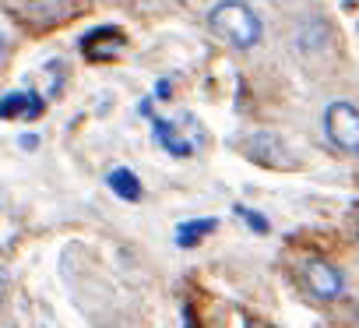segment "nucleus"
Instances as JSON below:
<instances>
[{"label": "nucleus", "mask_w": 359, "mask_h": 328, "mask_svg": "<svg viewBox=\"0 0 359 328\" xmlns=\"http://www.w3.org/2000/svg\"><path fill=\"white\" fill-rule=\"evenodd\" d=\"M208 29L236 50H254L261 43V18L243 0H222L208 15Z\"/></svg>", "instance_id": "nucleus-1"}, {"label": "nucleus", "mask_w": 359, "mask_h": 328, "mask_svg": "<svg viewBox=\"0 0 359 328\" xmlns=\"http://www.w3.org/2000/svg\"><path fill=\"white\" fill-rule=\"evenodd\" d=\"M324 131L331 145H338L348 155H359V110L352 103H331L324 113Z\"/></svg>", "instance_id": "nucleus-2"}, {"label": "nucleus", "mask_w": 359, "mask_h": 328, "mask_svg": "<svg viewBox=\"0 0 359 328\" xmlns=\"http://www.w3.org/2000/svg\"><path fill=\"white\" fill-rule=\"evenodd\" d=\"M306 286H310V293H317L320 300H334V296L345 289V279H341V272H338L334 265L313 258V261H306Z\"/></svg>", "instance_id": "nucleus-3"}, {"label": "nucleus", "mask_w": 359, "mask_h": 328, "mask_svg": "<svg viewBox=\"0 0 359 328\" xmlns=\"http://www.w3.org/2000/svg\"><path fill=\"white\" fill-rule=\"evenodd\" d=\"M43 113V99L32 92H11L0 99V117L11 120V117H39Z\"/></svg>", "instance_id": "nucleus-4"}, {"label": "nucleus", "mask_w": 359, "mask_h": 328, "mask_svg": "<svg viewBox=\"0 0 359 328\" xmlns=\"http://www.w3.org/2000/svg\"><path fill=\"white\" fill-rule=\"evenodd\" d=\"M109 188H113L123 202H137V198H141V181H137L130 170H113V173H109Z\"/></svg>", "instance_id": "nucleus-5"}, {"label": "nucleus", "mask_w": 359, "mask_h": 328, "mask_svg": "<svg viewBox=\"0 0 359 328\" xmlns=\"http://www.w3.org/2000/svg\"><path fill=\"white\" fill-rule=\"evenodd\" d=\"M219 223L215 219H201V223H184V226H180V233H176V244L180 247H194L201 237H208L212 230H215Z\"/></svg>", "instance_id": "nucleus-6"}, {"label": "nucleus", "mask_w": 359, "mask_h": 328, "mask_svg": "<svg viewBox=\"0 0 359 328\" xmlns=\"http://www.w3.org/2000/svg\"><path fill=\"white\" fill-rule=\"evenodd\" d=\"M155 141H158L162 148H169L172 155H191V145H187V141H180L176 131H172L165 120H155Z\"/></svg>", "instance_id": "nucleus-7"}, {"label": "nucleus", "mask_w": 359, "mask_h": 328, "mask_svg": "<svg viewBox=\"0 0 359 328\" xmlns=\"http://www.w3.org/2000/svg\"><path fill=\"white\" fill-rule=\"evenodd\" d=\"M236 212L243 216V223H247L250 230H257V233H268V223H264V216H257V212H250V209H243V205H240Z\"/></svg>", "instance_id": "nucleus-8"}, {"label": "nucleus", "mask_w": 359, "mask_h": 328, "mask_svg": "<svg viewBox=\"0 0 359 328\" xmlns=\"http://www.w3.org/2000/svg\"><path fill=\"white\" fill-rule=\"evenodd\" d=\"M22 148H36V134H25L22 138Z\"/></svg>", "instance_id": "nucleus-9"}, {"label": "nucleus", "mask_w": 359, "mask_h": 328, "mask_svg": "<svg viewBox=\"0 0 359 328\" xmlns=\"http://www.w3.org/2000/svg\"><path fill=\"white\" fill-rule=\"evenodd\" d=\"M0 60H4V39H0Z\"/></svg>", "instance_id": "nucleus-10"}, {"label": "nucleus", "mask_w": 359, "mask_h": 328, "mask_svg": "<svg viewBox=\"0 0 359 328\" xmlns=\"http://www.w3.org/2000/svg\"><path fill=\"white\" fill-rule=\"evenodd\" d=\"M0 296H4V275H0Z\"/></svg>", "instance_id": "nucleus-11"}, {"label": "nucleus", "mask_w": 359, "mask_h": 328, "mask_svg": "<svg viewBox=\"0 0 359 328\" xmlns=\"http://www.w3.org/2000/svg\"><path fill=\"white\" fill-rule=\"evenodd\" d=\"M247 328H268V324H247Z\"/></svg>", "instance_id": "nucleus-12"}]
</instances>
